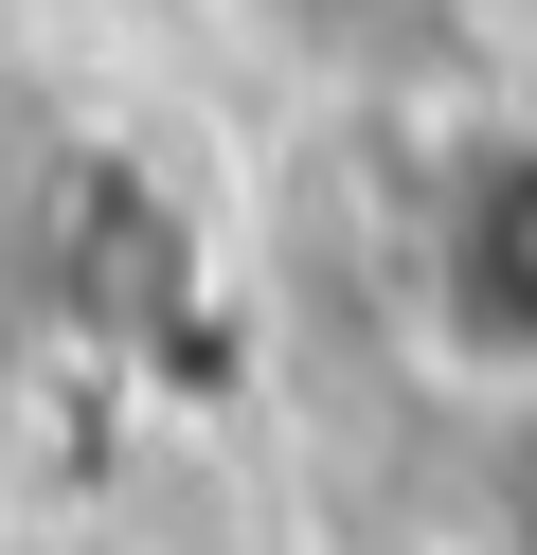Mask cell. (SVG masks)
Returning a JSON list of instances; mask_svg holds the SVG:
<instances>
[{
    "mask_svg": "<svg viewBox=\"0 0 537 555\" xmlns=\"http://www.w3.org/2000/svg\"><path fill=\"white\" fill-rule=\"evenodd\" d=\"M448 340H484V359H520L537 376V144H501L484 180L448 197Z\"/></svg>",
    "mask_w": 537,
    "mask_h": 555,
    "instance_id": "obj_1",
    "label": "cell"
}]
</instances>
